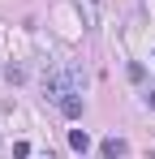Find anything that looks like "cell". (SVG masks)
<instances>
[{
  "mask_svg": "<svg viewBox=\"0 0 155 159\" xmlns=\"http://www.w3.org/2000/svg\"><path fill=\"white\" fill-rule=\"evenodd\" d=\"M60 112H65L69 120H78V116H82V99H78V95H65V99H60Z\"/></svg>",
  "mask_w": 155,
  "mask_h": 159,
  "instance_id": "cell-4",
  "label": "cell"
},
{
  "mask_svg": "<svg viewBox=\"0 0 155 159\" xmlns=\"http://www.w3.org/2000/svg\"><path fill=\"white\" fill-rule=\"evenodd\" d=\"M125 151H129V146H125V138H116V133L99 142V155H103V159H125Z\"/></svg>",
  "mask_w": 155,
  "mask_h": 159,
  "instance_id": "cell-2",
  "label": "cell"
},
{
  "mask_svg": "<svg viewBox=\"0 0 155 159\" xmlns=\"http://www.w3.org/2000/svg\"><path fill=\"white\" fill-rule=\"evenodd\" d=\"M147 103H151V107H155V90H151V95H147Z\"/></svg>",
  "mask_w": 155,
  "mask_h": 159,
  "instance_id": "cell-6",
  "label": "cell"
},
{
  "mask_svg": "<svg viewBox=\"0 0 155 159\" xmlns=\"http://www.w3.org/2000/svg\"><path fill=\"white\" fill-rule=\"evenodd\" d=\"M73 4H78V13H82V26L86 30L99 26V0H73Z\"/></svg>",
  "mask_w": 155,
  "mask_h": 159,
  "instance_id": "cell-1",
  "label": "cell"
},
{
  "mask_svg": "<svg viewBox=\"0 0 155 159\" xmlns=\"http://www.w3.org/2000/svg\"><path fill=\"white\" fill-rule=\"evenodd\" d=\"M13 159H30V142H13Z\"/></svg>",
  "mask_w": 155,
  "mask_h": 159,
  "instance_id": "cell-5",
  "label": "cell"
},
{
  "mask_svg": "<svg viewBox=\"0 0 155 159\" xmlns=\"http://www.w3.org/2000/svg\"><path fill=\"white\" fill-rule=\"evenodd\" d=\"M69 146H73L78 155H86V151H91V133L86 129H69Z\"/></svg>",
  "mask_w": 155,
  "mask_h": 159,
  "instance_id": "cell-3",
  "label": "cell"
}]
</instances>
